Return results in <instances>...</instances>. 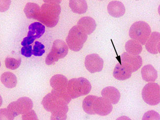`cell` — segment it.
Returning <instances> with one entry per match:
<instances>
[{
  "label": "cell",
  "mask_w": 160,
  "mask_h": 120,
  "mask_svg": "<svg viewBox=\"0 0 160 120\" xmlns=\"http://www.w3.org/2000/svg\"><path fill=\"white\" fill-rule=\"evenodd\" d=\"M125 49L127 53L130 55H138L142 50V44L133 40L127 41L125 44Z\"/></svg>",
  "instance_id": "603a6c76"
},
{
  "label": "cell",
  "mask_w": 160,
  "mask_h": 120,
  "mask_svg": "<svg viewBox=\"0 0 160 120\" xmlns=\"http://www.w3.org/2000/svg\"><path fill=\"white\" fill-rule=\"evenodd\" d=\"M142 97L149 105H156L160 102V87L157 83L150 82L144 86L142 91Z\"/></svg>",
  "instance_id": "8992f818"
},
{
  "label": "cell",
  "mask_w": 160,
  "mask_h": 120,
  "mask_svg": "<svg viewBox=\"0 0 160 120\" xmlns=\"http://www.w3.org/2000/svg\"><path fill=\"white\" fill-rule=\"evenodd\" d=\"M2 83L8 89H12L16 86L18 80L14 74L10 72L4 73L1 76Z\"/></svg>",
  "instance_id": "44dd1931"
},
{
  "label": "cell",
  "mask_w": 160,
  "mask_h": 120,
  "mask_svg": "<svg viewBox=\"0 0 160 120\" xmlns=\"http://www.w3.org/2000/svg\"><path fill=\"white\" fill-rule=\"evenodd\" d=\"M35 40V39L31 37H26L23 39V40L21 42V45L23 46V47L24 46H29L30 44L33 43V42H34Z\"/></svg>",
  "instance_id": "4dcf8cb0"
},
{
  "label": "cell",
  "mask_w": 160,
  "mask_h": 120,
  "mask_svg": "<svg viewBox=\"0 0 160 120\" xmlns=\"http://www.w3.org/2000/svg\"><path fill=\"white\" fill-rule=\"evenodd\" d=\"M84 64L87 70L92 73L99 72L103 69V60L97 54H91L87 55Z\"/></svg>",
  "instance_id": "ba28073f"
},
{
  "label": "cell",
  "mask_w": 160,
  "mask_h": 120,
  "mask_svg": "<svg viewBox=\"0 0 160 120\" xmlns=\"http://www.w3.org/2000/svg\"><path fill=\"white\" fill-rule=\"evenodd\" d=\"M44 45L40 42L36 41L32 49V55L36 56H41L45 53Z\"/></svg>",
  "instance_id": "4316f807"
},
{
  "label": "cell",
  "mask_w": 160,
  "mask_h": 120,
  "mask_svg": "<svg viewBox=\"0 0 160 120\" xmlns=\"http://www.w3.org/2000/svg\"><path fill=\"white\" fill-rule=\"evenodd\" d=\"M132 74L131 71L127 69L125 67L119 63L115 66L113 75L116 79L124 81L130 78L131 77Z\"/></svg>",
  "instance_id": "ac0fdd59"
},
{
  "label": "cell",
  "mask_w": 160,
  "mask_h": 120,
  "mask_svg": "<svg viewBox=\"0 0 160 120\" xmlns=\"http://www.w3.org/2000/svg\"><path fill=\"white\" fill-rule=\"evenodd\" d=\"M69 6L72 11L78 14L84 13L88 8L87 2L84 0H71Z\"/></svg>",
  "instance_id": "ffe728a7"
},
{
  "label": "cell",
  "mask_w": 160,
  "mask_h": 120,
  "mask_svg": "<svg viewBox=\"0 0 160 120\" xmlns=\"http://www.w3.org/2000/svg\"><path fill=\"white\" fill-rule=\"evenodd\" d=\"M120 63L132 73L141 67L142 65V59L139 55L124 53L121 55Z\"/></svg>",
  "instance_id": "52a82bcc"
},
{
  "label": "cell",
  "mask_w": 160,
  "mask_h": 120,
  "mask_svg": "<svg viewBox=\"0 0 160 120\" xmlns=\"http://www.w3.org/2000/svg\"><path fill=\"white\" fill-rule=\"evenodd\" d=\"M91 89L89 81L84 78H73L68 81L67 91L72 99L88 95Z\"/></svg>",
  "instance_id": "7a4b0ae2"
},
{
  "label": "cell",
  "mask_w": 160,
  "mask_h": 120,
  "mask_svg": "<svg viewBox=\"0 0 160 120\" xmlns=\"http://www.w3.org/2000/svg\"><path fill=\"white\" fill-rule=\"evenodd\" d=\"M68 111V105H62L51 112V120H63L67 119V114Z\"/></svg>",
  "instance_id": "d4e9b609"
},
{
  "label": "cell",
  "mask_w": 160,
  "mask_h": 120,
  "mask_svg": "<svg viewBox=\"0 0 160 120\" xmlns=\"http://www.w3.org/2000/svg\"><path fill=\"white\" fill-rule=\"evenodd\" d=\"M16 102L20 115L24 114L31 111L33 107L32 100L27 97H20Z\"/></svg>",
  "instance_id": "d6986e66"
},
{
  "label": "cell",
  "mask_w": 160,
  "mask_h": 120,
  "mask_svg": "<svg viewBox=\"0 0 160 120\" xmlns=\"http://www.w3.org/2000/svg\"><path fill=\"white\" fill-rule=\"evenodd\" d=\"M88 35L78 25L71 28L66 38L68 46L72 51H78L83 48Z\"/></svg>",
  "instance_id": "277c9868"
},
{
  "label": "cell",
  "mask_w": 160,
  "mask_h": 120,
  "mask_svg": "<svg viewBox=\"0 0 160 120\" xmlns=\"http://www.w3.org/2000/svg\"><path fill=\"white\" fill-rule=\"evenodd\" d=\"M108 13L114 18H118L124 15L125 7L122 2L118 1L110 2L108 6Z\"/></svg>",
  "instance_id": "5bb4252c"
},
{
  "label": "cell",
  "mask_w": 160,
  "mask_h": 120,
  "mask_svg": "<svg viewBox=\"0 0 160 120\" xmlns=\"http://www.w3.org/2000/svg\"><path fill=\"white\" fill-rule=\"evenodd\" d=\"M68 81L63 75L57 74L51 78L50 84L52 89L59 91H67Z\"/></svg>",
  "instance_id": "7c38bea8"
},
{
  "label": "cell",
  "mask_w": 160,
  "mask_h": 120,
  "mask_svg": "<svg viewBox=\"0 0 160 120\" xmlns=\"http://www.w3.org/2000/svg\"><path fill=\"white\" fill-rule=\"evenodd\" d=\"M77 25L87 35L92 34L96 28V23L93 18L89 17H83L78 21Z\"/></svg>",
  "instance_id": "9a60e30c"
},
{
  "label": "cell",
  "mask_w": 160,
  "mask_h": 120,
  "mask_svg": "<svg viewBox=\"0 0 160 120\" xmlns=\"http://www.w3.org/2000/svg\"><path fill=\"white\" fill-rule=\"evenodd\" d=\"M42 104L47 111L51 113L60 105H64L58 97L51 92L48 93L43 97Z\"/></svg>",
  "instance_id": "8fae6325"
},
{
  "label": "cell",
  "mask_w": 160,
  "mask_h": 120,
  "mask_svg": "<svg viewBox=\"0 0 160 120\" xmlns=\"http://www.w3.org/2000/svg\"><path fill=\"white\" fill-rule=\"evenodd\" d=\"M21 62V60L20 58L15 59L12 57H7L5 61L6 67L13 70L18 69L20 65Z\"/></svg>",
  "instance_id": "484cf974"
},
{
  "label": "cell",
  "mask_w": 160,
  "mask_h": 120,
  "mask_svg": "<svg viewBox=\"0 0 160 120\" xmlns=\"http://www.w3.org/2000/svg\"><path fill=\"white\" fill-rule=\"evenodd\" d=\"M98 97L95 96H88L84 99L82 107L85 113L89 115H95L94 111V104Z\"/></svg>",
  "instance_id": "cb8c5ba5"
},
{
  "label": "cell",
  "mask_w": 160,
  "mask_h": 120,
  "mask_svg": "<svg viewBox=\"0 0 160 120\" xmlns=\"http://www.w3.org/2000/svg\"><path fill=\"white\" fill-rule=\"evenodd\" d=\"M142 120H160V115L154 111H148L144 115Z\"/></svg>",
  "instance_id": "83f0119b"
},
{
  "label": "cell",
  "mask_w": 160,
  "mask_h": 120,
  "mask_svg": "<svg viewBox=\"0 0 160 120\" xmlns=\"http://www.w3.org/2000/svg\"><path fill=\"white\" fill-rule=\"evenodd\" d=\"M45 26L40 22H36L29 26L27 36L31 37L35 39L40 38L45 32Z\"/></svg>",
  "instance_id": "e0dca14e"
},
{
  "label": "cell",
  "mask_w": 160,
  "mask_h": 120,
  "mask_svg": "<svg viewBox=\"0 0 160 120\" xmlns=\"http://www.w3.org/2000/svg\"><path fill=\"white\" fill-rule=\"evenodd\" d=\"M22 120H38L37 115L34 110H31L22 115Z\"/></svg>",
  "instance_id": "f546056e"
},
{
  "label": "cell",
  "mask_w": 160,
  "mask_h": 120,
  "mask_svg": "<svg viewBox=\"0 0 160 120\" xmlns=\"http://www.w3.org/2000/svg\"><path fill=\"white\" fill-rule=\"evenodd\" d=\"M103 98L108 100L112 104H116L119 102L120 93L118 90L113 86L105 87L101 92Z\"/></svg>",
  "instance_id": "4fadbf2b"
},
{
  "label": "cell",
  "mask_w": 160,
  "mask_h": 120,
  "mask_svg": "<svg viewBox=\"0 0 160 120\" xmlns=\"http://www.w3.org/2000/svg\"><path fill=\"white\" fill-rule=\"evenodd\" d=\"M68 51V46L64 41L60 39L55 40L53 44L51 51L46 58L45 63L48 65L54 64L60 59L66 56Z\"/></svg>",
  "instance_id": "5b68a950"
},
{
  "label": "cell",
  "mask_w": 160,
  "mask_h": 120,
  "mask_svg": "<svg viewBox=\"0 0 160 120\" xmlns=\"http://www.w3.org/2000/svg\"><path fill=\"white\" fill-rule=\"evenodd\" d=\"M40 6L34 3H28L24 9L25 14L28 18L36 19L40 11Z\"/></svg>",
  "instance_id": "7402d4cb"
},
{
  "label": "cell",
  "mask_w": 160,
  "mask_h": 120,
  "mask_svg": "<svg viewBox=\"0 0 160 120\" xmlns=\"http://www.w3.org/2000/svg\"><path fill=\"white\" fill-rule=\"evenodd\" d=\"M21 55L27 57H30L32 55V46H24L21 48Z\"/></svg>",
  "instance_id": "f1b7e54d"
},
{
  "label": "cell",
  "mask_w": 160,
  "mask_h": 120,
  "mask_svg": "<svg viewBox=\"0 0 160 120\" xmlns=\"http://www.w3.org/2000/svg\"><path fill=\"white\" fill-rule=\"evenodd\" d=\"M146 50L152 54H158L160 51V33L153 32L145 44Z\"/></svg>",
  "instance_id": "30bf717a"
},
{
  "label": "cell",
  "mask_w": 160,
  "mask_h": 120,
  "mask_svg": "<svg viewBox=\"0 0 160 120\" xmlns=\"http://www.w3.org/2000/svg\"><path fill=\"white\" fill-rule=\"evenodd\" d=\"M43 1L45 3L41 7L37 20L49 28L55 27L59 20L61 1Z\"/></svg>",
  "instance_id": "6da1fadb"
},
{
  "label": "cell",
  "mask_w": 160,
  "mask_h": 120,
  "mask_svg": "<svg viewBox=\"0 0 160 120\" xmlns=\"http://www.w3.org/2000/svg\"><path fill=\"white\" fill-rule=\"evenodd\" d=\"M141 73L142 79L146 82H155L158 77L156 70L150 64L143 67Z\"/></svg>",
  "instance_id": "2e32d148"
},
{
  "label": "cell",
  "mask_w": 160,
  "mask_h": 120,
  "mask_svg": "<svg viewBox=\"0 0 160 120\" xmlns=\"http://www.w3.org/2000/svg\"><path fill=\"white\" fill-rule=\"evenodd\" d=\"M113 109L112 105L108 100L102 97H98L94 104V111L95 114L99 115H108Z\"/></svg>",
  "instance_id": "9c48e42d"
},
{
  "label": "cell",
  "mask_w": 160,
  "mask_h": 120,
  "mask_svg": "<svg viewBox=\"0 0 160 120\" xmlns=\"http://www.w3.org/2000/svg\"><path fill=\"white\" fill-rule=\"evenodd\" d=\"M151 34L148 24L143 21H137L130 27L129 36L132 40L144 45Z\"/></svg>",
  "instance_id": "3957f363"
}]
</instances>
